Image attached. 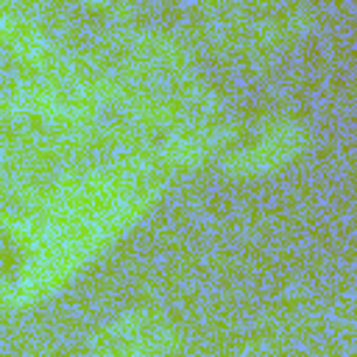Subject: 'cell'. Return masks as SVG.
I'll return each instance as SVG.
<instances>
[{
    "label": "cell",
    "mask_w": 357,
    "mask_h": 357,
    "mask_svg": "<svg viewBox=\"0 0 357 357\" xmlns=\"http://www.w3.org/2000/svg\"><path fill=\"white\" fill-rule=\"evenodd\" d=\"M307 145L304 128L296 123H279L273 126L265 137H259L257 142H251L243 151H234L226 156L223 170L231 176H262V173H273L279 167H284L287 162H293L301 148Z\"/></svg>",
    "instance_id": "obj_2"
},
{
    "label": "cell",
    "mask_w": 357,
    "mask_h": 357,
    "mask_svg": "<svg viewBox=\"0 0 357 357\" xmlns=\"http://www.w3.org/2000/svg\"><path fill=\"white\" fill-rule=\"evenodd\" d=\"M234 137H237L234 126L192 123V126L178 128L176 134H170L159 153H162V162H167V165L190 167V165H198V162L209 159L220 145H226Z\"/></svg>",
    "instance_id": "obj_3"
},
{
    "label": "cell",
    "mask_w": 357,
    "mask_h": 357,
    "mask_svg": "<svg viewBox=\"0 0 357 357\" xmlns=\"http://www.w3.org/2000/svg\"><path fill=\"white\" fill-rule=\"evenodd\" d=\"M92 6H100V8H109V11H114V6H123L126 0H89Z\"/></svg>",
    "instance_id": "obj_4"
},
{
    "label": "cell",
    "mask_w": 357,
    "mask_h": 357,
    "mask_svg": "<svg viewBox=\"0 0 357 357\" xmlns=\"http://www.w3.org/2000/svg\"><path fill=\"white\" fill-rule=\"evenodd\" d=\"M89 349L95 354H165L178 349V337L159 312L137 310L95 332Z\"/></svg>",
    "instance_id": "obj_1"
}]
</instances>
